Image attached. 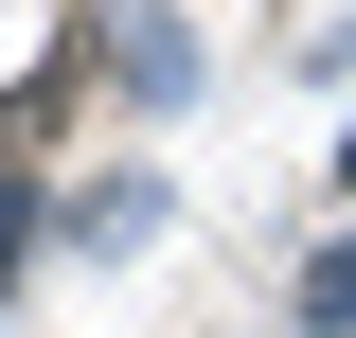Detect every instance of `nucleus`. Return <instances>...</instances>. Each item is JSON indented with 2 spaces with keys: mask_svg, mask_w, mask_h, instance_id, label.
Wrapping results in <instances>:
<instances>
[{
  "mask_svg": "<svg viewBox=\"0 0 356 338\" xmlns=\"http://www.w3.org/2000/svg\"><path fill=\"white\" fill-rule=\"evenodd\" d=\"M303 303H321V321H339V338H356V250H339V267H321V285H303Z\"/></svg>",
  "mask_w": 356,
  "mask_h": 338,
  "instance_id": "nucleus-1",
  "label": "nucleus"
}]
</instances>
